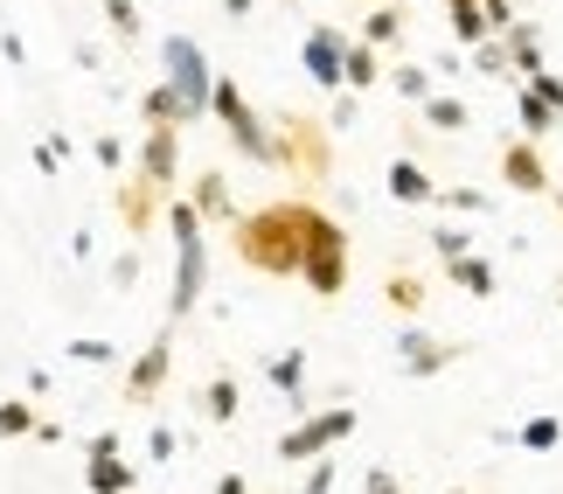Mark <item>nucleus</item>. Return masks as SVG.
Returning <instances> with one entry per match:
<instances>
[{
  "label": "nucleus",
  "mask_w": 563,
  "mask_h": 494,
  "mask_svg": "<svg viewBox=\"0 0 563 494\" xmlns=\"http://www.w3.org/2000/svg\"><path fill=\"white\" fill-rule=\"evenodd\" d=\"M307 196H278L265 209H244L230 223V251L236 265L265 272V278H299V251H307Z\"/></svg>",
  "instance_id": "nucleus-1"
},
{
  "label": "nucleus",
  "mask_w": 563,
  "mask_h": 494,
  "mask_svg": "<svg viewBox=\"0 0 563 494\" xmlns=\"http://www.w3.org/2000/svg\"><path fill=\"white\" fill-rule=\"evenodd\" d=\"M167 223H175V293H167V328H181V320L202 307V286H209V238H202V217H195L188 196L167 202Z\"/></svg>",
  "instance_id": "nucleus-2"
},
{
  "label": "nucleus",
  "mask_w": 563,
  "mask_h": 494,
  "mask_svg": "<svg viewBox=\"0 0 563 494\" xmlns=\"http://www.w3.org/2000/svg\"><path fill=\"white\" fill-rule=\"evenodd\" d=\"M299 286L313 299H341L349 293V230H341L328 209H307V251H299Z\"/></svg>",
  "instance_id": "nucleus-3"
},
{
  "label": "nucleus",
  "mask_w": 563,
  "mask_h": 494,
  "mask_svg": "<svg viewBox=\"0 0 563 494\" xmlns=\"http://www.w3.org/2000/svg\"><path fill=\"white\" fill-rule=\"evenodd\" d=\"M209 112L223 119V133H230V146L244 161H257V167H278V140H272V119L257 112V105L244 98V84L236 77H216V91H209Z\"/></svg>",
  "instance_id": "nucleus-4"
},
{
  "label": "nucleus",
  "mask_w": 563,
  "mask_h": 494,
  "mask_svg": "<svg viewBox=\"0 0 563 494\" xmlns=\"http://www.w3.org/2000/svg\"><path fill=\"white\" fill-rule=\"evenodd\" d=\"M355 425H362V418L349 411V404H334V411H307L299 425H286V432H278L272 453L286 460V466H313V460H328L341 439H355Z\"/></svg>",
  "instance_id": "nucleus-5"
},
{
  "label": "nucleus",
  "mask_w": 563,
  "mask_h": 494,
  "mask_svg": "<svg viewBox=\"0 0 563 494\" xmlns=\"http://www.w3.org/2000/svg\"><path fill=\"white\" fill-rule=\"evenodd\" d=\"M161 84H175L188 112H195V119H209L216 70H209V56H202V42H195V35H167V42H161Z\"/></svg>",
  "instance_id": "nucleus-6"
},
{
  "label": "nucleus",
  "mask_w": 563,
  "mask_h": 494,
  "mask_svg": "<svg viewBox=\"0 0 563 494\" xmlns=\"http://www.w3.org/2000/svg\"><path fill=\"white\" fill-rule=\"evenodd\" d=\"M272 140H278V167H286V175H299V182L328 175V133H320V119L278 112L272 119Z\"/></svg>",
  "instance_id": "nucleus-7"
},
{
  "label": "nucleus",
  "mask_w": 563,
  "mask_h": 494,
  "mask_svg": "<svg viewBox=\"0 0 563 494\" xmlns=\"http://www.w3.org/2000/svg\"><path fill=\"white\" fill-rule=\"evenodd\" d=\"M167 376H175V328L161 320V334H154V341H146V349L133 355V370H125L119 397H125V404H161Z\"/></svg>",
  "instance_id": "nucleus-8"
},
{
  "label": "nucleus",
  "mask_w": 563,
  "mask_h": 494,
  "mask_svg": "<svg viewBox=\"0 0 563 494\" xmlns=\"http://www.w3.org/2000/svg\"><path fill=\"white\" fill-rule=\"evenodd\" d=\"M133 175H146L161 196H175V188H181V133H167V125H146L140 154H133Z\"/></svg>",
  "instance_id": "nucleus-9"
},
{
  "label": "nucleus",
  "mask_w": 563,
  "mask_h": 494,
  "mask_svg": "<svg viewBox=\"0 0 563 494\" xmlns=\"http://www.w3.org/2000/svg\"><path fill=\"white\" fill-rule=\"evenodd\" d=\"M460 355H466L460 341H439V334H424V328H404V334H397V370H404L410 383H424V376L452 370Z\"/></svg>",
  "instance_id": "nucleus-10"
},
{
  "label": "nucleus",
  "mask_w": 563,
  "mask_h": 494,
  "mask_svg": "<svg viewBox=\"0 0 563 494\" xmlns=\"http://www.w3.org/2000/svg\"><path fill=\"white\" fill-rule=\"evenodd\" d=\"M167 202H175V196H161V188L146 182V175H119V196H112V209H119V223L133 230V244H140L146 230H154V223L167 217Z\"/></svg>",
  "instance_id": "nucleus-11"
},
{
  "label": "nucleus",
  "mask_w": 563,
  "mask_h": 494,
  "mask_svg": "<svg viewBox=\"0 0 563 494\" xmlns=\"http://www.w3.org/2000/svg\"><path fill=\"white\" fill-rule=\"evenodd\" d=\"M349 42L355 35H341V29H307V42H299V63H307V77L320 84V91H341V63H349Z\"/></svg>",
  "instance_id": "nucleus-12"
},
{
  "label": "nucleus",
  "mask_w": 563,
  "mask_h": 494,
  "mask_svg": "<svg viewBox=\"0 0 563 494\" xmlns=\"http://www.w3.org/2000/svg\"><path fill=\"white\" fill-rule=\"evenodd\" d=\"M501 182L522 188V196H556L550 161H543V146H536V140H508L501 146Z\"/></svg>",
  "instance_id": "nucleus-13"
},
{
  "label": "nucleus",
  "mask_w": 563,
  "mask_h": 494,
  "mask_svg": "<svg viewBox=\"0 0 563 494\" xmlns=\"http://www.w3.org/2000/svg\"><path fill=\"white\" fill-rule=\"evenodd\" d=\"M188 202H195V217H202V223H236V202H230L223 167H202L195 188H188Z\"/></svg>",
  "instance_id": "nucleus-14"
},
{
  "label": "nucleus",
  "mask_w": 563,
  "mask_h": 494,
  "mask_svg": "<svg viewBox=\"0 0 563 494\" xmlns=\"http://www.w3.org/2000/svg\"><path fill=\"white\" fill-rule=\"evenodd\" d=\"M140 119L146 125H167V133H188V125H195V112L181 105L175 84H146V91H140Z\"/></svg>",
  "instance_id": "nucleus-15"
},
{
  "label": "nucleus",
  "mask_w": 563,
  "mask_h": 494,
  "mask_svg": "<svg viewBox=\"0 0 563 494\" xmlns=\"http://www.w3.org/2000/svg\"><path fill=\"white\" fill-rule=\"evenodd\" d=\"M389 196H397L404 209H431V202H439V182H431L410 154H397V161H389Z\"/></svg>",
  "instance_id": "nucleus-16"
},
{
  "label": "nucleus",
  "mask_w": 563,
  "mask_h": 494,
  "mask_svg": "<svg viewBox=\"0 0 563 494\" xmlns=\"http://www.w3.org/2000/svg\"><path fill=\"white\" fill-rule=\"evenodd\" d=\"M265 383H272L278 397H292L299 418H307V349H278V355L265 362Z\"/></svg>",
  "instance_id": "nucleus-17"
},
{
  "label": "nucleus",
  "mask_w": 563,
  "mask_h": 494,
  "mask_svg": "<svg viewBox=\"0 0 563 494\" xmlns=\"http://www.w3.org/2000/svg\"><path fill=\"white\" fill-rule=\"evenodd\" d=\"M445 278H452V286H460L466 299H494V293H501V272H494V257H481V251L452 257V265H445Z\"/></svg>",
  "instance_id": "nucleus-18"
},
{
  "label": "nucleus",
  "mask_w": 563,
  "mask_h": 494,
  "mask_svg": "<svg viewBox=\"0 0 563 494\" xmlns=\"http://www.w3.org/2000/svg\"><path fill=\"white\" fill-rule=\"evenodd\" d=\"M501 42H508V63H515V84H529L536 70H550V63H543V29H536V21H515V29H508Z\"/></svg>",
  "instance_id": "nucleus-19"
},
{
  "label": "nucleus",
  "mask_w": 563,
  "mask_h": 494,
  "mask_svg": "<svg viewBox=\"0 0 563 494\" xmlns=\"http://www.w3.org/2000/svg\"><path fill=\"white\" fill-rule=\"evenodd\" d=\"M84 487H91V494H140V466L125 460V453L91 460V466H84Z\"/></svg>",
  "instance_id": "nucleus-20"
},
{
  "label": "nucleus",
  "mask_w": 563,
  "mask_h": 494,
  "mask_svg": "<svg viewBox=\"0 0 563 494\" xmlns=\"http://www.w3.org/2000/svg\"><path fill=\"white\" fill-rule=\"evenodd\" d=\"M389 70H383V50H369V42H349V63H341V91H376Z\"/></svg>",
  "instance_id": "nucleus-21"
},
{
  "label": "nucleus",
  "mask_w": 563,
  "mask_h": 494,
  "mask_svg": "<svg viewBox=\"0 0 563 494\" xmlns=\"http://www.w3.org/2000/svg\"><path fill=\"white\" fill-rule=\"evenodd\" d=\"M515 119H522V140H536V146H543V133H556V125H563V112H550L529 84H515Z\"/></svg>",
  "instance_id": "nucleus-22"
},
{
  "label": "nucleus",
  "mask_w": 563,
  "mask_h": 494,
  "mask_svg": "<svg viewBox=\"0 0 563 494\" xmlns=\"http://www.w3.org/2000/svg\"><path fill=\"white\" fill-rule=\"evenodd\" d=\"M418 112H424V125H431V133H466V125H473L466 98H452V91H431V98L418 105Z\"/></svg>",
  "instance_id": "nucleus-23"
},
{
  "label": "nucleus",
  "mask_w": 563,
  "mask_h": 494,
  "mask_svg": "<svg viewBox=\"0 0 563 494\" xmlns=\"http://www.w3.org/2000/svg\"><path fill=\"white\" fill-rule=\"evenodd\" d=\"M355 42H369V50H397V42H404V8H389V0H383V8H369Z\"/></svg>",
  "instance_id": "nucleus-24"
},
{
  "label": "nucleus",
  "mask_w": 563,
  "mask_h": 494,
  "mask_svg": "<svg viewBox=\"0 0 563 494\" xmlns=\"http://www.w3.org/2000/svg\"><path fill=\"white\" fill-rule=\"evenodd\" d=\"M202 411H209V425H236V411H244L236 376H209V383H202Z\"/></svg>",
  "instance_id": "nucleus-25"
},
{
  "label": "nucleus",
  "mask_w": 563,
  "mask_h": 494,
  "mask_svg": "<svg viewBox=\"0 0 563 494\" xmlns=\"http://www.w3.org/2000/svg\"><path fill=\"white\" fill-rule=\"evenodd\" d=\"M515 446H522V453H556V446H563V418L556 411L522 418V425H515Z\"/></svg>",
  "instance_id": "nucleus-26"
},
{
  "label": "nucleus",
  "mask_w": 563,
  "mask_h": 494,
  "mask_svg": "<svg viewBox=\"0 0 563 494\" xmlns=\"http://www.w3.org/2000/svg\"><path fill=\"white\" fill-rule=\"evenodd\" d=\"M383 299H389L397 314H418V307H424V278H418V272H389V278H383Z\"/></svg>",
  "instance_id": "nucleus-27"
},
{
  "label": "nucleus",
  "mask_w": 563,
  "mask_h": 494,
  "mask_svg": "<svg viewBox=\"0 0 563 494\" xmlns=\"http://www.w3.org/2000/svg\"><path fill=\"white\" fill-rule=\"evenodd\" d=\"M389 91H397L404 105H424L431 98V70L424 63H397V70H389Z\"/></svg>",
  "instance_id": "nucleus-28"
},
{
  "label": "nucleus",
  "mask_w": 563,
  "mask_h": 494,
  "mask_svg": "<svg viewBox=\"0 0 563 494\" xmlns=\"http://www.w3.org/2000/svg\"><path fill=\"white\" fill-rule=\"evenodd\" d=\"M35 425H42V418H35L29 397H0V439H29Z\"/></svg>",
  "instance_id": "nucleus-29"
},
{
  "label": "nucleus",
  "mask_w": 563,
  "mask_h": 494,
  "mask_svg": "<svg viewBox=\"0 0 563 494\" xmlns=\"http://www.w3.org/2000/svg\"><path fill=\"white\" fill-rule=\"evenodd\" d=\"M466 63H473L481 77H515V63H508V42H501V35H487L481 50H466Z\"/></svg>",
  "instance_id": "nucleus-30"
},
{
  "label": "nucleus",
  "mask_w": 563,
  "mask_h": 494,
  "mask_svg": "<svg viewBox=\"0 0 563 494\" xmlns=\"http://www.w3.org/2000/svg\"><path fill=\"white\" fill-rule=\"evenodd\" d=\"M439 209H452V217H487L494 196L487 188H439Z\"/></svg>",
  "instance_id": "nucleus-31"
},
{
  "label": "nucleus",
  "mask_w": 563,
  "mask_h": 494,
  "mask_svg": "<svg viewBox=\"0 0 563 494\" xmlns=\"http://www.w3.org/2000/svg\"><path fill=\"white\" fill-rule=\"evenodd\" d=\"M104 21H112L119 42H140V29H146V21H140V0H104Z\"/></svg>",
  "instance_id": "nucleus-32"
},
{
  "label": "nucleus",
  "mask_w": 563,
  "mask_h": 494,
  "mask_svg": "<svg viewBox=\"0 0 563 494\" xmlns=\"http://www.w3.org/2000/svg\"><path fill=\"white\" fill-rule=\"evenodd\" d=\"M431 251H439V265H452V257L473 251V238H466L460 223H431Z\"/></svg>",
  "instance_id": "nucleus-33"
},
{
  "label": "nucleus",
  "mask_w": 563,
  "mask_h": 494,
  "mask_svg": "<svg viewBox=\"0 0 563 494\" xmlns=\"http://www.w3.org/2000/svg\"><path fill=\"white\" fill-rule=\"evenodd\" d=\"M70 362H84V370H104V362H119L112 341H98V334H77L70 341Z\"/></svg>",
  "instance_id": "nucleus-34"
},
{
  "label": "nucleus",
  "mask_w": 563,
  "mask_h": 494,
  "mask_svg": "<svg viewBox=\"0 0 563 494\" xmlns=\"http://www.w3.org/2000/svg\"><path fill=\"white\" fill-rule=\"evenodd\" d=\"M334 481H341V466H334V453H328V460H313V466H307L299 494H334Z\"/></svg>",
  "instance_id": "nucleus-35"
},
{
  "label": "nucleus",
  "mask_w": 563,
  "mask_h": 494,
  "mask_svg": "<svg viewBox=\"0 0 563 494\" xmlns=\"http://www.w3.org/2000/svg\"><path fill=\"white\" fill-rule=\"evenodd\" d=\"M481 14H487V35H508L515 21H522V14H515V0H481Z\"/></svg>",
  "instance_id": "nucleus-36"
},
{
  "label": "nucleus",
  "mask_w": 563,
  "mask_h": 494,
  "mask_svg": "<svg viewBox=\"0 0 563 494\" xmlns=\"http://www.w3.org/2000/svg\"><path fill=\"white\" fill-rule=\"evenodd\" d=\"M91 154H98V167H112V175H119V167H125V140H119V133H98Z\"/></svg>",
  "instance_id": "nucleus-37"
},
{
  "label": "nucleus",
  "mask_w": 563,
  "mask_h": 494,
  "mask_svg": "<svg viewBox=\"0 0 563 494\" xmlns=\"http://www.w3.org/2000/svg\"><path fill=\"white\" fill-rule=\"evenodd\" d=\"M529 91L543 98L550 112H563V77H550V70H536V77H529Z\"/></svg>",
  "instance_id": "nucleus-38"
},
{
  "label": "nucleus",
  "mask_w": 563,
  "mask_h": 494,
  "mask_svg": "<svg viewBox=\"0 0 563 494\" xmlns=\"http://www.w3.org/2000/svg\"><path fill=\"white\" fill-rule=\"evenodd\" d=\"M362 494H404V481L389 474V466H369V474H362Z\"/></svg>",
  "instance_id": "nucleus-39"
},
{
  "label": "nucleus",
  "mask_w": 563,
  "mask_h": 494,
  "mask_svg": "<svg viewBox=\"0 0 563 494\" xmlns=\"http://www.w3.org/2000/svg\"><path fill=\"white\" fill-rule=\"evenodd\" d=\"M146 453H154V460H175V425H154V432H146Z\"/></svg>",
  "instance_id": "nucleus-40"
},
{
  "label": "nucleus",
  "mask_w": 563,
  "mask_h": 494,
  "mask_svg": "<svg viewBox=\"0 0 563 494\" xmlns=\"http://www.w3.org/2000/svg\"><path fill=\"white\" fill-rule=\"evenodd\" d=\"M84 453H91V460H112V453H125V446H119V432H91V439H84Z\"/></svg>",
  "instance_id": "nucleus-41"
},
{
  "label": "nucleus",
  "mask_w": 563,
  "mask_h": 494,
  "mask_svg": "<svg viewBox=\"0 0 563 494\" xmlns=\"http://www.w3.org/2000/svg\"><path fill=\"white\" fill-rule=\"evenodd\" d=\"M328 125L341 133V125H355V91H334V112H328Z\"/></svg>",
  "instance_id": "nucleus-42"
},
{
  "label": "nucleus",
  "mask_w": 563,
  "mask_h": 494,
  "mask_svg": "<svg viewBox=\"0 0 563 494\" xmlns=\"http://www.w3.org/2000/svg\"><path fill=\"white\" fill-rule=\"evenodd\" d=\"M63 154H70V140H42V146H35L42 167H63Z\"/></svg>",
  "instance_id": "nucleus-43"
},
{
  "label": "nucleus",
  "mask_w": 563,
  "mask_h": 494,
  "mask_svg": "<svg viewBox=\"0 0 563 494\" xmlns=\"http://www.w3.org/2000/svg\"><path fill=\"white\" fill-rule=\"evenodd\" d=\"M112 278H119V286H133V278H140V251H125L119 265H112Z\"/></svg>",
  "instance_id": "nucleus-44"
},
{
  "label": "nucleus",
  "mask_w": 563,
  "mask_h": 494,
  "mask_svg": "<svg viewBox=\"0 0 563 494\" xmlns=\"http://www.w3.org/2000/svg\"><path fill=\"white\" fill-rule=\"evenodd\" d=\"M209 494H251V487H244V474H223V481H216Z\"/></svg>",
  "instance_id": "nucleus-45"
},
{
  "label": "nucleus",
  "mask_w": 563,
  "mask_h": 494,
  "mask_svg": "<svg viewBox=\"0 0 563 494\" xmlns=\"http://www.w3.org/2000/svg\"><path fill=\"white\" fill-rule=\"evenodd\" d=\"M251 8H257V0H223V14H230V21H251Z\"/></svg>",
  "instance_id": "nucleus-46"
},
{
  "label": "nucleus",
  "mask_w": 563,
  "mask_h": 494,
  "mask_svg": "<svg viewBox=\"0 0 563 494\" xmlns=\"http://www.w3.org/2000/svg\"><path fill=\"white\" fill-rule=\"evenodd\" d=\"M466 8H481V0H445V14H466Z\"/></svg>",
  "instance_id": "nucleus-47"
},
{
  "label": "nucleus",
  "mask_w": 563,
  "mask_h": 494,
  "mask_svg": "<svg viewBox=\"0 0 563 494\" xmlns=\"http://www.w3.org/2000/svg\"><path fill=\"white\" fill-rule=\"evenodd\" d=\"M452 494H481V487H452Z\"/></svg>",
  "instance_id": "nucleus-48"
},
{
  "label": "nucleus",
  "mask_w": 563,
  "mask_h": 494,
  "mask_svg": "<svg viewBox=\"0 0 563 494\" xmlns=\"http://www.w3.org/2000/svg\"><path fill=\"white\" fill-rule=\"evenodd\" d=\"M515 8H522V0H515Z\"/></svg>",
  "instance_id": "nucleus-49"
},
{
  "label": "nucleus",
  "mask_w": 563,
  "mask_h": 494,
  "mask_svg": "<svg viewBox=\"0 0 563 494\" xmlns=\"http://www.w3.org/2000/svg\"><path fill=\"white\" fill-rule=\"evenodd\" d=\"M292 8H299V0H292Z\"/></svg>",
  "instance_id": "nucleus-50"
}]
</instances>
